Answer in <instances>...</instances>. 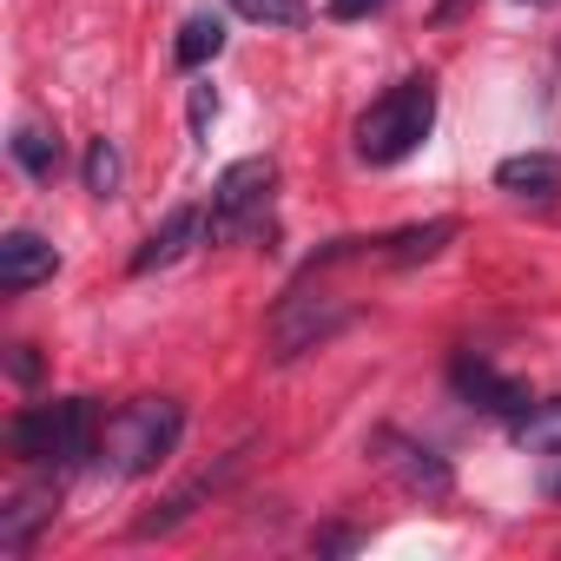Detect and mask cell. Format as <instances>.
Returning <instances> with one entry per match:
<instances>
[{"instance_id": "obj_1", "label": "cell", "mask_w": 561, "mask_h": 561, "mask_svg": "<svg viewBox=\"0 0 561 561\" xmlns=\"http://www.w3.org/2000/svg\"><path fill=\"white\" fill-rule=\"evenodd\" d=\"M100 403L93 397H60V403H27L14 423H8V449L34 469H54V476H73L100 456Z\"/></svg>"}, {"instance_id": "obj_2", "label": "cell", "mask_w": 561, "mask_h": 561, "mask_svg": "<svg viewBox=\"0 0 561 561\" xmlns=\"http://www.w3.org/2000/svg\"><path fill=\"white\" fill-rule=\"evenodd\" d=\"M430 133H436V80L410 73V80L383 87L364 106V119H357V159L364 165H403Z\"/></svg>"}, {"instance_id": "obj_3", "label": "cell", "mask_w": 561, "mask_h": 561, "mask_svg": "<svg viewBox=\"0 0 561 561\" xmlns=\"http://www.w3.org/2000/svg\"><path fill=\"white\" fill-rule=\"evenodd\" d=\"M179 436H185V410H179L172 397H139V403H126V410L106 416V430H100V462H106L113 476H152V469L179 449Z\"/></svg>"}, {"instance_id": "obj_4", "label": "cell", "mask_w": 561, "mask_h": 561, "mask_svg": "<svg viewBox=\"0 0 561 561\" xmlns=\"http://www.w3.org/2000/svg\"><path fill=\"white\" fill-rule=\"evenodd\" d=\"M271 192H277V165L271 159H238L218 172L211 185V205H205V238L211 244H238L264 225L271 211Z\"/></svg>"}, {"instance_id": "obj_5", "label": "cell", "mask_w": 561, "mask_h": 561, "mask_svg": "<svg viewBox=\"0 0 561 561\" xmlns=\"http://www.w3.org/2000/svg\"><path fill=\"white\" fill-rule=\"evenodd\" d=\"M344 324H351V311H344L337 298H324V291H318V298H311V291H285V305L271 311V357L291 364V357L331 344Z\"/></svg>"}, {"instance_id": "obj_6", "label": "cell", "mask_w": 561, "mask_h": 561, "mask_svg": "<svg viewBox=\"0 0 561 561\" xmlns=\"http://www.w3.org/2000/svg\"><path fill=\"white\" fill-rule=\"evenodd\" d=\"M449 390H456L469 410H482V416H508V423H515V416H528V403H535V397H528V383L502 377L495 364H482V357H469V351L449 364Z\"/></svg>"}, {"instance_id": "obj_7", "label": "cell", "mask_w": 561, "mask_h": 561, "mask_svg": "<svg viewBox=\"0 0 561 561\" xmlns=\"http://www.w3.org/2000/svg\"><path fill=\"white\" fill-rule=\"evenodd\" d=\"M244 456H251V449H231L218 469H198V476H192L185 489H172V495H165L152 515H139V522H133V535H165V528H179L185 515H198V502H211V495H218V489H225V482L244 469Z\"/></svg>"}, {"instance_id": "obj_8", "label": "cell", "mask_w": 561, "mask_h": 561, "mask_svg": "<svg viewBox=\"0 0 561 561\" xmlns=\"http://www.w3.org/2000/svg\"><path fill=\"white\" fill-rule=\"evenodd\" d=\"M54 271H60V251L41 231H8L0 238V291L8 298H27L34 285H47Z\"/></svg>"}, {"instance_id": "obj_9", "label": "cell", "mask_w": 561, "mask_h": 561, "mask_svg": "<svg viewBox=\"0 0 561 561\" xmlns=\"http://www.w3.org/2000/svg\"><path fill=\"white\" fill-rule=\"evenodd\" d=\"M377 443L390 449L383 462L397 469V482H403L410 495H430V502H443V495L456 489V476H449V462H443V456H436L430 443H410V436H397V430H383Z\"/></svg>"}, {"instance_id": "obj_10", "label": "cell", "mask_w": 561, "mask_h": 561, "mask_svg": "<svg viewBox=\"0 0 561 561\" xmlns=\"http://www.w3.org/2000/svg\"><path fill=\"white\" fill-rule=\"evenodd\" d=\"M198 238H205V211H198V205H172V211H165V225H152V231H146V244L133 251V277L179 264Z\"/></svg>"}, {"instance_id": "obj_11", "label": "cell", "mask_w": 561, "mask_h": 561, "mask_svg": "<svg viewBox=\"0 0 561 561\" xmlns=\"http://www.w3.org/2000/svg\"><path fill=\"white\" fill-rule=\"evenodd\" d=\"M495 192L548 205V198L561 192V159H554V152H508V159L495 165Z\"/></svg>"}, {"instance_id": "obj_12", "label": "cell", "mask_w": 561, "mask_h": 561, "mask_svg": "<svg viewBox=\"0 0 561 561\" xmlns=\"http://www.w3.org/2000/svg\"><path fill=\"white\" fill-rule=\"evenodd\" d=\"M47 522H54V489H21L0 508V554H27Z\"/></svg>"}, {"instance_id": "obj_13", "label": "cell", "mask_w": 561, "mask_h": 561, "mask_svg": "<svg viewBox=\"0 0 561 561\" xmlns=\"http://www.w3.org/2000/svg\"><path fill=\"white\" fill-rule=\"evenodd\" d=\"M218 54H225V14H211V8L185 14V27H179V41H172V60H179L185 73H198V67L218 60Z\"/></svg>"}, {"instance_id": "obj_14", "label": "cell", "mask_w": 561, "mask_h": 561, "mask_svg": "<svg viewBox=\"0 0 561 561\" xmlns=\"http://www.w3.org/2000/svg\"><path fill=\"white\" fill-rule=\"evenodd\" d=\"M8 152H14V165H21L27 179H54V172H60V139H54L47 126H14Z\"/></svg>"}, {"instance_id": "obj_15", "label": "cell", "mask_w": 561, "mask_h": 561, "mask_svg": "<svg viewBox=\"0 0 561 561\" xmlns=\"http://www.w3.org/2000/svg\"><path fill=\"white\" fill-rule=\"evenodd\" d=\"M515 443L535 456H561V397L528 403V416H515Z\"/></svg>"}, {"instance_id": "obj_16", "label": "cell", "mask_w": 561, "mask_h": 561, "mask_svg": "<svg viewBox=\"0 0 561 561\" xmlns=\"http://www.w3.org/2000/svg\"><path fill=\"white\" fill-rule=\"evenodd\" d=\"M80 179H87L93 198H119V185H126V159H119V146H113V139H93L87 159H80Z\"/></svg>"}, {"instance_id": "obj_17", "label": "cell", "mask_w": 561, "mask_h": 561, "mask_svg": "<svg viewBox=\"0 0 561 561\" xmlns=\"http://www.w3.org/2000/svg\"><path fill=\"white\" fill-rule=\"evenodd\" d=\"M231 14H244L251 27H305L311 21V8H305V0H231Z\"/></svg>"}, {"instance_id": "obj_18", "label": "cell", "mask_w": 561, "mask_h": 561, "mask_svg": "<svg viewBox=\"0 0 561 561\" xmlns=\"http://www.w3.org/2000/svg\"><path fill=\"white\" fill-rule=\"evenodd\" d=\"M211 119H218V100H211V87H192V133L205 139V133H211Z\"/></svg>"}, {"instance_id": "obj_19", "label": "cell", "mask_w": 561, "mask_h": 561, "mask_svg": "<svg viewBox=\"0 0 561 561\" xmlns=\"http://www.w3.org/2000/svg\"><path fill=\"white\" fill-rule=\"evenodd\" d=\"M377 8H383V0H331L324 14H331V21H364V14H377Z\"/></svg>"}, {"instance_id": "obj_20", "label": "cell", "mask_w": 561, "mask_h": 561, "mask_svg": "<svg viewBox=\"0 0 561 561\" xmlns=\"http://www.w3.org/2000/svg\"><path fill=\"white\" fill-rule=\"evenodd\" d=\"M34 370H41V364H34V351L21 344V351H14V383H34Z\"/></svg>"}, {"instance_id": "obj_21", "label": "cell", "mask_w": 561, "mask_h": 561, "mask_svg": "<svg viewBox=\"0 0 561 561\" xmlns=\"http://www.w3.org/2000/svg\"><path fill=\"white\" fill-rule=\"evenodd\" d=\"M548 495H554V502H561V476H548Z\"/></svg>"}]
</instances>
